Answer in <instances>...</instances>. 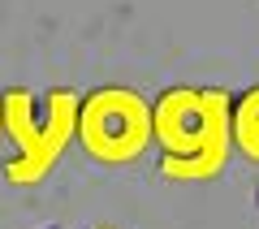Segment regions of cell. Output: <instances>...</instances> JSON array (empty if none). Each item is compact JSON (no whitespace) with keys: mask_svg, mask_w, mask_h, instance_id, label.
I'll return each instance as SVG.
<instances>
[{"mask_svg":"<svg viewBox=\"0 0 259 229\" xmlns=\"http://www.w3.org/2000/svg\"><path fill=\"white\" fill-rule=\"evenodd\" d=\"M255 203H259V190H255Z\"/></svg>","mask_w":259,"mask_h":229,"instance_id":"6da1fadb","label":"cell"}]
</instances>
